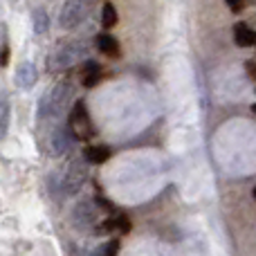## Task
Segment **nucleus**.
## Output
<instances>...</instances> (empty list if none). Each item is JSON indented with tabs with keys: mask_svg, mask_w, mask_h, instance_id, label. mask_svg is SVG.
Masks as SVG:
<instances>
[{
	"mask_svg": "<svg viewBox=\"0 0 256 256\" xmlns=\"http://www.w3.org/2000/svg\"><path fill=\"white\" fill-rule=\"evenodd\" d=\"M14 79H16V86H18L20 90H32V88H34V84H36V79H38L36 66H34V63H30V61L20 63Z\"/></svg>",
	"mask_w": 256,
	"mask_h": 256,
	"instance_id": "obj_8",
	"label": "nucleus"
},
{
	"mask_svg": "<svg viewBox=\"0 0 256 256\" xmlns=\"http://www.w3.org/2000/svg\"><path fill=\"white\" fill-rule=\"evenodd\" d=\"M7 126H9V102L7 97L2 94V99H0V135H7Z\"/></svg>",
	"mask_w": 256,
	"mask_h": 256,
	"instance_id": "obj_15",
	"label": "nucleus"
},
{
	"mask_svg": "<svg viewBox=\"0 0 256 256\" xmlns=\"http://www.w3.org/2000/svg\"><path fill=\"white\" fill-rule=\"evenodd\" d=\"M88 52H90L88 40H66V43H58V48L48 56V70L50 72L68 70V68L86 61Z\"/></svg>",
	"mask_w": 256,
	"mask_h": 256,
	"instance_id": "obj_1",
	"label": "nucleus"
},
{
	"mask_svg": "<svg viewBox=\"0 0 256 256\" xmlns=\"http://www.w3.org/2000/svg\"><path fill=\"white\" fill-rule=\"evenodd\" d=\"M108 158H110V148L106 144H94L84 150V160L90 164H104Z\"/></svg>",
	"mask_w": 256,
	"mask_h": 256,
	"instance_id": "obj_12",
	"label": "nucleus"
},
{
	"mask_svg": "<svg viewBox=\"0 0 256 256\" xmlns=\"http://www.w3.org/2000/svg\"><path fill=\"white\" fill-rule=\"evenodd\" d=\"M86 180H88V166H86V160H81V158L70 160L56 176L58 191H61L63 196L76 194V191L86 184Z\"/></svg>",
	"mask_w": 256,
	"mask_h": 256,
	"instance_id": "obj_3",
	"label": "nucleus"
},
{
	"mask_svg": "<svg viewBox=\"0 0 256 256\" xmlns=\"http://www.w3.org/2000/svg\"><path fill=\"white\" fill-rule=\"evenodd\" d=\"M102 25L106 27V30H110V27L117 25V9H115V4H110V2L104 4V9H102Z\"/></svg>",
	"mask_w": 256,
	"mask_h": 256,
	"instance_id": "obj_13",
	"label": "nucleus"
},
{
	"mask_svg": "<svg viewBox=\"0 0 256 256\" xmlns=\"http://www.w3.org/2000/svg\"><path fill=\"white\" fill-rule=\"evenodd\" d=\"M252 110H254V112H256V104H254V106H252Z\"/></svg>",
	"mask_w": 256,
	"mask_h": 256,
	"instance_id": "obj_20",
	"label": "nucleus"
},
{
	"mask_svg": "<svg viewBox=\"0 0 256 256\" xmlns=\"http://www.w3.org/2000/svg\"><path fill=\"white\" fill-rule=\"evenodd\" d=\"M102 79H104V68L97 61H86L84 70H81V84L86 88H94Z\"/></svg>",
	"mask_w": 256,
	"mask_h": 256,
	"instance_id": "obj_9",
	"label": "nucleus"
},
{
	"mask_svg": "<svg viewBox=\"0 0 256 256\" xmlns=\"http://www.w3.org/2000/svg\"><path fill=\"white\" fill-rule=\"evenodd\" d=\"M117 250H120V240H110V243L97 248L90 256H117Z\"/></svg>",
	"mask_w": 256,
	"mask_h": 256,
	"instance_id": "obj_16",
	"label": "nucleus"
},
{
	"mask_svg": "<svg viewBox=\"0 0 256 256\" xmlns=\"http://www.w3.org/2000/svg\"><path fill=\"white\" fill-rule=\"evenodd\" d=\"M97 207H94L92 200H84V202H79L74 207V212H72V220H74V225L79 227V230H88L90 225H94V220H97Z\"/></svg>",
	"mask_w": 256,
	"mask_h": 256,
	"instance_id": "obj_6",
	"label": "nucleus"
},
{
	"mask_svg": "<svg viewBox=\"0 0 256 256\" xmlns=\"http://www.w3.org/2000/svg\"><path fill=\"white\" fill-rule=\"evenodd\" d=\"M74 140H76V135L72 132V128H70V126L58 128V130L52 135V140H50V146H52V153H54V155H66L68 150L72 148Z\"/></svg>",
	"mask_w": 256,
	"mask_h": 256,
	"instance_id": "obj_7",
	"label": "nucleus"
},
{
	"mask_svg": "<svg viewBox=\"0 0 256 256\" xmlns=\"http://www.w3.org/2000/svg\"><path fill=\"white\" fill-rule=\"evenodd\" d=\"M254 2H256V0H254Z\"/></svg>",
	"mask_w": 256,
	"mask_h": 256,
	"instance_id": "obj_23",
	"label": "nucleus"
},
{
	"mask_svg": "<svg viewBox=\"0 0 256 256\" xmlns=\"http://www.w3.org/2000/svg\"><path fill=\"white\" fill-rule=\"evenodd\" d=\"M32 22H34V32H36V34H45V32H48L50 20H48V14H45L43 9H36V12L32 14Z\"/></svg>",
	"mask_w": 256,
	"mask_h": 256,
	"instance_id": "obj_14",
	"label": "nucleus"
},
{
	"mask_svg": "<svg viewBox=\"0 0 256 256\" xmlns=\"http://www.w3.org/2000/svg\"><path fill=\"white\" fill-rule=\"evenodd\" d=\"M248 74L256 76V63H254V61H252V63H248Z\"/></svg>",
	"mask_w": 256,
	"mask_h": 256,
	"instance_id": "obj_19",
	"label": "nucleus"
},
{
	"mask_svg": "<svg viewBox=\"0 0 256 256\" xmlns=\"http://www.w3.org/2000/svg\"><path fill=\"white\" fill-rule=\"evenodd\" d=\"M0 36H2V48H0L2 56H0V66L7 68V63H9V45H7V27H4V25H2V32H0Z\"/></svg>",
	"mask_w": 256,
	"mask_h": 256,
	"instance_id": "obj_17",
	"label": "nucleus"
},
{
	"mask_svg": "<svg viewBox=\"0 0 256 256\" xmlns=\"http://www.w3.org/2000/svg\"><path fill=\"white\" fill-rule=\"evenodd\" d=\"M234 40L240 48H252L256 45V30L248 25V22H236L234 25Z\"/></svg>",
	"mask_w": 256,
	"mask_h": 256,
	"instance_id": "obj_10",
	"label": "nucleus"
},
{
	"mask_svg": "<svg viewBox=\"0 0 256 256\" xmlns=\"http://www.w3.org/2000/svg\"><path fill=\"white\" fill-rule=\"evenodd\" d=\"M254 200H256V186H254Z\"/></svg>",
	"mask_w": 256,
	"mask_h": 256,
	"instance_id": "obj_21",
	"label": "nucleus"
},
{
	"mask_svg": "<svg viewBox=\"0 0 256 256\" xmlns=\"http://www.w3.org/2000/svg\"><path fill=\"white\" fill-rule=\"evenodd\" d=\"M72 92H74L72 81H58L52 88L45 90V94L38 102V120H52V117L61 115L70 104Z\"/></svg>",
	"mask_w": 256,
	"mask_h": 256,
	"instance_id": "obj_2",
	"label": "nucleus"
},
{
	"mask_svg": "<svg viewBox=\"0 0 256 256\" xmlns=\"http://www.w3.org/2000/svg\"><path fill=\"white\" fill-rule=\"evenodd\" d=\"M92 4L94 0H66V4L61 9V16H58L61 27L63 30H76L90 16Z\"/></svg>",
	"mask_w": 256,
	"mask_h": 256,
	"instance_id": "obj_4",
	"label": "nucleus"
},
{
	"mask_svg": "<svg viewBox=\"0 0 256 256\" xmlns=\"http://www.w3.org/2000/svg\"><path fill=\"white\" fill-rule=\"evenodd\" d=\"M70 128L76 135V140H90L94 132L92 124H90L88 108H86V104L81 102V99L74 102V106H72V110H70Z\"/></svg>",
	"mask_w": 256,
	"mask_h": 256,
	"instance_id": "obj_5",
	"label": "nucleus"
},
{
	"mask_svg": "<svg viewBox=\"0 0 256 256\" xmlns=\"http://www.w3.org/2000/svg\"><path fill=\"white\" fill-rule=\"evenodd\" d=\"M254 25H256V20H254Z\"/></svg>",
	"mask_w": 256,
	"mask_h": 256,
	"instance_id": "obj_22",
	"label": "nucleus"
},
{
	"mask_svg": "<svg viewBox=\"0 0 256 256\" xmlns=\"http://www.w3.org/2000/svg\"><path fill=\"white\" fill-rule=\"evenodd\" d=\"M97 48H99V52L106 54V56H110V58L120 56V40H117L112 34H106V32L99 34L97 36Z\"/></svg>",
	"mask_w": 256,
	"mask_h": 256,
	"instance_id": "obj_11",
	"label": "nucleus"
},
{
	"mask_svg": "<svg viewBox=\"0 0 256 256\" xmlns=\"http://www.w3.org/2000/svg\"><path fill=\"white\" fill-rule=\"evenodd\" d=\"M225 2L232 12H240V9H243V0H225Z\"/></svg>",
	"mask_w": 256,
	"mask_h": 256,
	"instance_id": "obj_18",
	"label": "nucleus"
}]
</instances>
